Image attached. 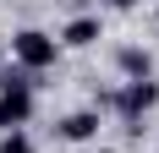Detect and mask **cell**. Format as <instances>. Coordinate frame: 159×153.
<instances>
[{"label":"cell","mask_w":159,"mask_h":153,"mask_svg":"<svg viewBox=\"0 0 159 153\" xmlns=\"http://www.w3.org/2000/svg\"><path fill=\"white\" fill-rule=\"evenodd\" d=\"M104 153H115V148H104Z\"/></svg>","instance_id":"9"},{"label":"cell","mask_w":159,"mask_h":153,"mask_svg":"<svg viewBox=\"0 0 159 153\" xmlns=\"http://www.w3.org/2000/svg\"><path fill=\"white\" fill-rule=\"evenodd\" d=\"M55 131H61V142H93L99 137V109H71V115L55 120Z\"/></svg>","instance_id":"4"},{"label":"cell","mask_w":159,"mask_h":153,"mask_svg":"<svg viewBox=\"0 0 159 153\" xmlns=\"http://www.w3.org/2000/svg\"><path fill=\"white\" fill-rule=\"evenodd\" d=\"M11 55H16V66H22L28 76H39V71H49V66L61 60V38L44 33V28H22L11 38Z\"/></svg>","instance_id":"1"},{"label":"cell","mask_w":159,"mask_h":153,"mask_svg":"<svg viewBox=\"0 0 159 153\" xmlns=\"http://www.w3.org/2000/svg\"><path fill=\"white\" fill-rule=\"evenodd\" d=\"M33 120V88H0V131H22Z\"/></svg>","instance_id":"3"},{"label":"cell","mask_w":159,"mask_h":153,"mask_svg":"<svg viewBox=\"0 0 159 153\" xmlns=\"http://www.w3.org/2000/svg\"><path fill=\"white\" fill-rule=\"evenodd\" d=\"M154 104H159V82H154V76H143V82H126V88L110 98V109H115L126 126H137V120H143Z\"/></svg>","instance_id":"2"},{"label":"cell","mask_w":159,"mask_h":153,"mask_svg":"<svg viewBox=\"0 0 159 153\" xmlns=\"http://www.w3.org/2000/svg\"><path fill=\"white\" fill-rule=\"evenodd\" d=\"M104 38V28H99V16H71L61 28V44L66 49H88V44H99Z\"/></svg>","instance_id":"5"},{"label":"cell","mask_w":159,"mask_h":153,"mask_svg":"<svg viewBox=\"0 0 159 153\" xmlns=\"http://www.w3.org/2000/svg\"><path fill=\"white\" fill-rule=\"evenodd\" d=\"M110 6H115V11H132V6H137V0H110Z\"/></svg>","instance_id":"8"},{"label":"cell","mask_w":159,"mask_h":153,"mask_svg":"<svg viewBox=\"0 0 159 153\" xmlns=\"http://www.w3.org/2000/svg\"><path fill=\"white\" fill-rule=\"evenodd\" d=\"M115 66L126 71V82H143V76H154V55H148V49H137V44L115 49Z\"/></svg>","instance_id":"6"},{"label":"cell","mask_w":159,"mask_h":153,"mask_svg":"<svg viewBox=\"0 0 159 153\" xmlns=\"http://www.w3.org/2000/svg\"><path fill=\"white\" fill-rule=\"evenodd\" d=\"M0 153H33V142L22 131H0Z\"/></svg>","instance_id":"7"}]
</instances>
